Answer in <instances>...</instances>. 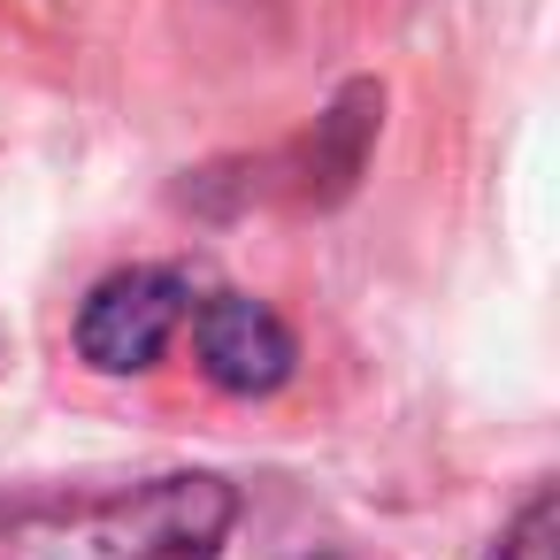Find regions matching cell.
Listing matches in <instances>:
<instances>
[{"label":"cell","instance_id":"cell-2","mask_svg":"<svg viewBox=\"0 0 560 560\" xmlns=\"http://www.w3.org/2000/svg\"><path fill=\"white\" fill-rule=\"evenodd\" d=\"M185 315H192V277L185 269H116L78 307V353L101 376H139L170 353Z\"/></svg>","mask_w":560,"mask_h":560},{"label":"cell","instance_id":"cell-1","mask_svg":"<svg viewBox=\"0 0 560 560\" xmlns=\"http://www.w3.org/2000/svg\"><path fill=\"white\" fill-rule=\"evenodd\" d=\"M238 491L223 476H147L124 491L24 499L0 514V560H223Z\"/></svg>","mask_w":560,"mask_h":560},{"label":"cell","instance_id":"cell-4","mask_svg":"<svg viewBox=\"0 0 560 560\" xmlns=\"http://www.w3.org/2000/svg\"><path fill=\"white\" fill-rule=\"evenodd\" d=\"M560 506H552V491H529V506L506 522V537H499V552L491 560H560Z\"/></svg>","mask_w":560,"mask_h":560},{"label":"cell","instance_id":"cell-3","mask_svg":"<svg viewBox=\"0 0 560 560\" xmlns=\"http://www.w3.org/2000/svg\"><path fill=\"white\" fill-rule=\"evenodd\" d=\"M185 323H192V346H200V376L231 399H269L300 361V346H292V330L277 323L269 300L215 292V300H192Z\"/></svg>","mask_w":560,"mask_h":560}]
</instances>
